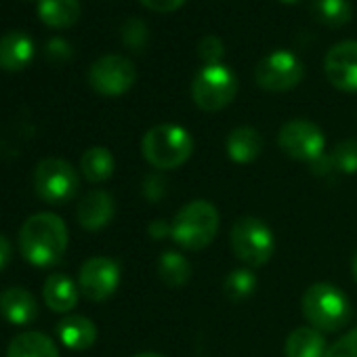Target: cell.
Listing matches in <instances>:
<instances>
[{
    "label": "cell",
    "instance_id": "obj_1",
    "mask_svg": "<svg viewBox=\"0 0 357 357\" xmlns=\"http://www.w3.org/2000/svg\"><path fill=\"white\" fill-rule=\"evenodd\" d=\"M70 234L55 213H36L20 229V250L36 267H53L68 250Z\"/></svg>",
    "mask_w": 357,
    "mask_h": 357
},
{
    "label": "cell",
    "instance_id": "obj_2",
    "mask_svg": "<svg viewBox=\"0 0 357 357\" xmlns=\"http://www.w3.org/2000/svg\"><path fill=\"white\" fill-rule=\"evenodd\" d=\"M141 153L155 170H174L194 153L190 130L178 124H155L141 139Z\"/></svg>",
    "mask_w": 357,
    "mask_h": 357
},
{
    "label": "cell",
    "instance_id": "obj_3",
    "mask_svg": "<svg viewBox=\"0 0 357 357\" xmlns=\"http://www.w3.org/2000/svg\"><path fill=\"white\" fill-rule=\"evenodd\" d=\"M170 238L190 252L211 246L221 227V215L208 200H194L185 204L172 219Z\"/></svg>",
    "mask_w": 357,
    "mask_h": 357
},
{
    "label": "cell",
    "instance_id": "obj_4",
    "mask_svg": "<svg viewBox=\"0 0 357 357\" xmlns=\"http://www.w3.org/2000/svg\"><path fill=\"white\" fill-rule=\"evenodd\" d=\"M303 315L319 332H336L351 319V303L347 294L328 282L311 284L303 294Z\"/></svg>",
    "mask_w": 357,
    "mask_h": 357
},
{
    "label": "cell",
    "instance_id": "obj_5",
    "mask_svg": "<svg viewBox=\"0 0 357 357\" xmlns=\"http://www.w3.org/2000/svg\"><path fill=\"white\" fill-rule=\"evenodd\" d=\"M229 244L234 255L250 269L267 265L275 250V238L271 227L257 217L238 219L231 225Z\"/></svg>",
    "mask_w": 357,
    "mask_h": 357
},
{
    "label": "cell",
    "instance_id": "obj_6",
    "mask_svg": "<svg viewBox=\"0 0 357 357\" xmlns=\"http://www.w3.org/2000/svg\"><path fill=\"white\" fill-rule=\"evenodd\" d=\"M238 86V76L227 66H204L192 82V99L202 112H221L236 99Z\"/></svg>",
    "mask_w": 357,
    "mask_h": 357
},
{
    "label": "cell",
    "instance_id": "obj_7",
    "mask_svg": "<svg viewBox=\"0 0 357 357\" xmlns=\"http://www.w3.org/2000/svg\"><path fill=\"white\" fill-rule=\"evenodd\" d=\"M80 188L76 168L63 158H45L34 170V190L40 200L51 206L70 202Z\"/></svg>",
    "mask_w": 357,
    "mask_h": 357
},
{
    "label": "cell",
    "instance_id": "obj_8",
    "mask_svg": "<svg viewBox=\"0 0 357 357\" xmlns=\"http://www.w3.org/2000/svg\"><path fill=\"white\" fill-rule=\"evenodd\" d=\"M303 78H305V66L290 51H273L265 55L255 68V80L267 93L292 91L301 84Z\"/></svg>",
    "mask_w": 357,
    "mask_h": 357
},
{
    "label": "cell",
    "instance_id": "obj_9",
    "mask_svg": "<svg viewBox=\"0 0 357 357\" xmlns=\"http://www.w3.org/2000/svg\"><path fill=\"white\" fill-rule=\"evenodd\" d=\"M278 145L292 160L311 164L324 155L326 137H324V130L315 122L305 120V118H294L280 128Z\"/></svg>",
    "mask_w": 357,
    "mask_h": 357
},
{
    "label": "cell",
    "instance_id": "obj_10",
    "mask_svg": "<svg viewBox=\"0 0 357 357\" xmlns=\"http://www.w3.org/2000/svg\"><path fill=\"white\" fill-rule=\"evenodd\" d=\"M137 82V68L124 55H103L89 70V84L103 97H120Z\"/></svg>",
    "mask_w": 357,
    "mask_h": 357
},
{
    "label": "cell",
    "instance_id": "obj_11",
    "mask_svg": "<svg viewBox=\"0 0 357 357\" xmlns=\"http://www.w3.org/2000/svg\"><path fill=\"white\" fill-rule=\"evenodd\" d=\"M118 284L120 265L109 257H91L78 271V288L93 303L107 301L118 290Z\"/></svg>",
    "mask_w": 357,
    "mask_h": 357
},
{
    "label": "cell",
    "instance_id": "obj_12",
    "mask_svg": "<svg viewBox=\"0 0 357 357\" xmlns=\"http://www.w3.org/2000/svg\"><path fill=\"white\" fill-rule=\"evenodd\" d=\"M328 82L342 93H357V40L334 45L324 57Z\"/></svg>",
    "mask_w": 357,
    "mask_h": 357
},
{
    "label": "cell",
    "instance_id": "obj_13",
    "mask_svg": "<svg viewBox=\"0 0 357 357\" xmlns=\"http://www.w3.org/2000/svg\"><path fill=\"white\" fill-rule=\"evenodd\" d=\"M116 215L114 198L103 190H91L82 196L76 208V219L86 231H99L112 223Z\"/></svg>",
    "mask_w": 357,
    "mask_h": 357
},
{
    "label": "cell",
    "instance_id": "obj_14",
    "mask_svg": "<svg viewBox=\"0 0 357 357\" xmlns=\"http://www.w3.org/2000/svg\"><path fill=\"white\" fill-rule=\"evenodd\" d=\"M0 313L15 326H26L38 317V303L30 290L11 286L0 292Z\"/></svg>",
    "mask_w": 357,
    "mask_h": 357
},
{
    "label": "cell",
    "instance_id": "obj_15",
    "mask_svg": "<svg viewBox=\"0 0 357 357\" xmlns=\"http://www.w3.org/2000/svg\"><path fill=\"white\" fill-rule=\"evenodd\" d=\"M34 57V43L24 32H9L0 38V68L20 72L30 66Z\"/></svg>",
    "mask_w": 357,
    "mask_h": 357
},
{
    "label": "cell",
    "instance_id": "obj_16",
    "mask_svg": "<svg viewBox=\"0 0 357 357\" xmlns=\"http://www.w3.org/2000/svg\"><path fill=\"white\" fill-rule=\"evenodd\" d=\"M225 149L231 162L250 164L263 153V137L252 126H238L227 135Z\"/></svg>",
    "mask_w": 357,
    "mask_h": 357
},
{
    "label": "cell",
    "instance_id": "obj_17",
    "mask_svg": "<svg viewBox=\"0 0 357 357\" xmlns=\"http://www.w3.org/2000/svg\"><path fill=\"white\" fill-rule=\"evenodd\" d=\"M45 303L55 313H68L78 305V286L66 273H51L43 286Z\"/></svg>",
    "mask_w": 357,
    "mask_h": 357
},
{
    "label": "cell",
    "instance_id": "obj_18",
    "mask_svg": "<svg viewBox=\"0 0 357 357\" xmlns=\"http://www.w3.org/2000/svg\"><path fill=\"white\" fill-rule=\"evenodd\" d=\"M59 340L72 351H86L97 340V326L84 315H70L57 324Z\"/></svg>",
    "mask_w": 357,
    "mask_h": 357
},
{
    "label": "cell",
    "instance_id": "obj_19",
    "mask_svg": "<svg viewBox=\"0 0 357 357\" xmlns=\"http://www.w3.org/2000/svg\"><path fill=\"white\" fill-rule=\"evenodd\" d=\"M326 340L313 326H301L292 330L284 344L286 357H326Z\"/></svg>",
    "mask_w": 357,
    "mask_h": 357
},
{
    "label": "cell",
    "instance_id": "obj_20",
    "mask_svg": "<svg viewBox=\"0 0 357 357\" xmlns=\"http://www.w3.org/2000/svg\"><path fill=\"white\" fill-rule=\"evenodd\" d=\"M38 17L53 30L72 28L80 20L78 0H38Z\"/></svg>",
    "mask_w": 357,
    "mask_h": 357
},
{
    "label": "cell",
    "instance_id": "obj_21",
    "mask_svg": "<svg viewBox=\"0 0 357 357\" xmlns=\"http://www.w3.org/2000/svg\"><path fill=\"white\" fill-rule=\"evenodd\" d=\"M7 357H59V349L43 332H24L11 340Z\"/></svg>",
    "mask_w": 357,
    "mask_h": 357
},
{
    "label": "cell",
    "instance_id": "obj_22",
    "mask_svg": "<svg viewBox=\"0 0 357 357\" xmlns=\"http://www.w3.org/2000/svg\"><path fill=\"white\" fill-rule=\"evenodd\" d=\"M158 275L168 288H183L192 278V263L181 252L166 250L158 259Z\"/></svg>",
    "mask_w": 357,
    "mask_h": 357
},
{
    "label": "cell",
    "instance_id": "obj_23",
    "mask_svg": "<svg viewBox=\"0 0 357 357\" xmlns=\"http://www.w3.org/2000/svg\"><path fill=\"white\" fill-rule=\"evenodd\" d=\"M114 168H116V160H114L112 151L101 145L86 149L80 158V170L91 183L107 181V178L114 174Z\"/></svg>",
    "mask_w": 357,
    "mask_h": 357
},
{
    "label": "cell",
    "instance_id": "obj_24",
    "mask_svg": "<svg viewBox=\"0 0 357 357\" xmlns=\"http://www.w3.org/2000/svg\"><path fill=\"white\" fill-rule=\"evenodd\" d=\"M311 13L321 26L330 30L347 26L353 17L349 0H311Z\"/></svg>",
    "mask_w": 357,
    "mask_h": 357
},
{
    "label": "cell",
    "instance_id": "obj_25",
    "mask_svg": "<svg viewBox=\"0 0 357 357\" xmlns=\"http://www.w3.org/2000/svg\"><path fill=\"white\" fill-rule=\"evenodd\" d=\"M257 273L250 267H240L227 273L223 282V294L231 303H244L257 292Z\"/></svg>",
    "mask_w": 357,
    "mask_h": 357
},
{
    "label": "cell",
    "instance_id": "obj_26",
    "mask_svg": "<svg viewBox=\"0 0 357 357\" xmlns=\"http://www.w3.org/2000/svg\"><path fill=\"white\" fill-rule=\"evenodd\" d=\"M330 155L338 172H344V174L357 172V139L340 141Z\"/></svg>",
    "mask_w": 357,
    "mask_h": 357
},
{
    "label": "cell",
    "instance_id": "obj_27",
    "mask_svg": "<svg viewBox=\"0 0 357 357\" xmlns=\"http://www.w3.org/2000/svg\"><path fill=\"white\" fill-rule=\"evenodd\" d=\"M147 36L149 34H147V26H145L143 20L132 17L122 26V40L132 51H141L145 47V43H147Z\"/></svg>",
    "mask_w": 357,
    "mask_h": 357
},
{
    "label": "cell",
    "instance_id": "obj_28",
    "mask_svg": "<svg viewBox=\"0 0 357 357\" xmlns=\"http://www.w3.org/2000/svg\"><path fill=\"white\" fill-rule=\"evenodd\" d=\"M198 57L206 66H217L225 57V45L219 36H204L198 43Z\"/></svg>",
    "mask_w": 357,
    "mask_h": 357
},
{
    "label": "cell",
    "instance_id": "obj_29",
    "mask_svg": "<svg viewBox=\"0 0 357 357\" xmlns=\"http://www.w3.org/2000/svg\"><path fill=\"white\" fill-rule=\"evenodd\" d=\"M326 357H357V328L332 342L326 351Z\"/></svg>",
    "mask_w": 357,
    "mask_h": 357
},
{
    "label": "cell",
    "instance_id": "obj_30",
    "mask_svg": "<svg viewBox=\"0 0 357 357\" xmlns=\"http://www.w3.org/2000/svg\"><path fill=\"white\" fill-rule=\"evenodd\" d=\"M47 55L51 57V61L55 63H66L68 59H72V47L68 45V40L61 38H53L47 47Z\"/></svg>",
    "mask_w": 357,
    "mask_h": 357
},
{
    "label": "cell",
    "instance_id": "obj_31",
    "mask_svg": "<svg viewBox=\"0 0 357 357\" xmlns=\"http://www.w3.org/2000/svg\"><path fill=\"white\" fill-rule=\"evenodd\" d=\"M185 3L188 0H141L143 7H147L149 11H155V13H174Z\"/></svg>",
    "mask_w": 357,
    "mask_h": 357
},
{
    "label": "cell",
    "instance_id": "obj_32",
    "mask_svg": "<svg viewBox=\"0 0 357 357\" xmlns=\"http://www.w3.org/2000/svg\"><path fill=\"white\" fill-rule=\"evenodd\" d=\"M164 181L158 176V174H149L145 178V183H143V194L149 198V200H160L162 194H164Z\"/></svg>",
    "mask_w": 357,
    "mask_h": 357
},
{
    "label": "cell",
    "instance_id": "obj_33",
    "mask_svg": "<svg viewBox=\"0 0 357 357\" xmlns=\"http://www.w3.org/2000/svg\"><path fill=\"white\" fill-rule=\"evenodd\" d=\"M147 234H149L153 240H164V238H168V236L172 234V225H170L168 221H164V219H155V221L149 223Z\"/></svg>",
    "mask_w": 357,
    "mask_h": 357
},
{
    "label": "cell",
    "instance_id": "obj_34",
    "mask_svg": "<svg viewBox=\"0 0 357 357\" xmlns=\"http://www.w3.org/2000/svg\"><path fill=\"white\" fill-rule=\"evenodd\" d=\"M11 255H13V248H11V242L0 234V271H3L9 261H11Z\"/></svg>",
    "mask_w": 357,
    "mask_h": 357
},
{
    "label": "cell",
    "instance_id": "obj_35",
    "mask_svg": "<svg viewBox=\"0 0 357 357\" xmlns=\"http://www.w3.org/2000/svg\"><path fill=\"white\" fill-rule=\"evenodd\" d=\"M132 357H166V355L155 353V351H143V353H137V355H132Z\"/></svg>",
    "mask_w": 357,
    "mask_h": 357
},
{
    "label": "cell",
    "instance_id": "obj_36",
    "mask_svg": "<svg viewBox=\"0 0 357 357\" xmlns=\"http://www.w3.org/2000/svg\"><path fill=\"white\" fill-rule=\"evenodd\" d=\"M351 273H353V280L357 282V252H355L353 259H351Z\"/></svg>",
    "mask_w": 357,
    "mask_h": 357
},
{
    "label": "cell",
    "instance_id": "obj_37",
    "mask_svg": "<svg viewBox=\"0 0 357 357\" xmlns=\"http://www.w3.org/2000/svg\"><path fill=\"white\" fill-rule=\"evenodd\" d=\"M282 3H290L292 5V3H298V0H282Z\"/></svg>",
    "mask_w": 357,
    "mask_h": 357
}]
</instances>
